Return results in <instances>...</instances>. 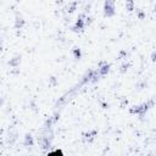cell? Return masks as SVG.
<instances>
[{
  "mask_svg": "<svg viewBox=\"0 0 156 156\" xmlns=\"http://www.w3.org/2000/svg\"><path fill=\"white\" fill-rule=\"evenodd\" d=\"M152 106H154V101H152V100H149V101L143 103V104H140V105H134V106H132V107L129 109V112H131L132 115L139 116V118H143V117L145 116V114L149 111V109L152 107Z\"/></svg>",
  "mask_w": 156,
  "mask_h": 156,
  "instance_id": "6da1fadb",
  "label": "cell"
},
{
  "mask_svg": "<svg viewBox=\"0 0 156 156\" xmlns=\"http://www.w3.org/2000/svg\"><path fill=\"white\" fill-rule=\"evenodd\" d=\"M104 15L106 17H114L116 15V0H105Z\"/></svg>",
  "mask_w": 156,
  "mask_h": 156,
  "instance_id": "7a4b0ae2",
  "label": "cell"
},
{
  "mask_svg": "<svg viewBox=\"0 0 156 156\" xmlns=\"http://www.w3.org/2000/svg\"><path fill=\"white\" fill-rule=\"evenodd\" d=\"M86 17H87L86 14H81L80 16H78V19L76 20L74 25L72 26V32L78 33V32H82L86 28Z\"/></svg>",
  "mask_w": 156,
  "mask_h": 156,
  "instance_id": "3957f363",
  "label": "cell"
},
{
  "mask_svg": "<svg viewBox=\"0 0 156 156\" xmlns=\"http://www.w3.org/2000/svg\"><path fill=\"white\" fill-rule=\"evenodd\" d=\"M110 68H111V65L107 63V62H105V61H103V62H100L99 66H98V72H99V74H100L101 77H104V76H106V74L110 72Z\"/></svg>",
  "mask_w": 156,
  "mask_h": 156,
  "instance_id": "277c9868",
  "label": "cell"
},
{
  "mask_svg": "<svg viewBox=\"0 0 156 156\" xmlns=\"http://www.w3.org/2000/svg\"><path fill=\"white\" fill-rule=\"evenodd\" d=\"M98 137V131L97 129H92V131H88L83 134V140L86 143H93L94 139Z\"/></svg>",
  "mask_w": 156,
  "mask_h": 156,
  "instance_id": "5b68a950",
  "label": "cell"
},
{
  "mask_svg": "<svg viewBox=\"0 0 156 156\" xmlns=\"http://www.w3.org/2000/svg\"><path fill=\"white\" fill-rule=\"evenodd\" d=\"M94 73H95V71H93V70L87 71V72L84 73V76L82 77V81H81V83H80V87H81V86H84V84H87V83H90Z\"/></svg>",
  "mask_w": 156,
  "mask_h": 156,
  "instance_id": "8992f818",
  "label": "cell"
},
{
  "mask_svg": "<svg viewBox=\"0 0 156 156\" xmlns=\"http://www.w3.org/2000/svg\"><path fill=\"white\" fill-rule=\"evenodd\" d=\"M25 25H26V21H25V19L22 17V15H20V14H16V16H15V29H17V31H20V29H22L23 27H25Z\"/></svg>",
  "mask_w": 156,
  "mask_h": 156,
  "instance_id": "52a82bcc",
  "label": "cell"
},
{
  "mask_svg": "<svg viewBox=\"0 0 156 156\" xmlns=\"http://www.w3.org/2000/svg\"><path fill=\"white\" fill-rule=\"evenodd\" d=\"M51 140H53V137H49V135L43 137V138L40 139V146H42V149L49 151V149H50V146H51Z\"/></svg>",
  "mask_w": 156,
  "mask_h": 156,
  "instance_id": "ba28073f",
  "label": "cell"
},
{
  "mask_svg": "<svg viewBox=\"0 0 156 156\" xmlns=\"http://www.w3.org/2000/svg\"><path fill=\"white\" fill-rule=\"evenodd\" d=\"M9 66L11 67V68H17L19 66H20V63H21V55H15L14 57H11L10 60H9Z\"/></svg>",
  "mask_w": 156,
  "mask_h": 156,
  "instance_id": "9c48e42d",
  "label": "cell"
},
{
  "mask_svg": "<svg viewBox=\"0 0 156 156\" xmlns=\"http://www.w3.org/2000/svg\"><path fill=\"white\" fill-rule=\"evenodd\" d=\"M23 145L25 146H33L34 145V139H33V135L27 133L25 135V139H23Z\"/></svg>",
  "mask_w": 156,
  "mask_h": 156,
  "instance_id": "30bf717a",
  "label": "cell"
},
{
  "mask_svg": "<svg viewBox=\"0 0 156 156\" xmlns=\"http://www.w3.org/2000/svg\"><path fill=\"white\" fill-rule=\"evenodd\" d=\"M72 55H73V57H74L76 60H80V59L82 57V49L78 48V46H74V48L72 49Z\"/></svg>",
  "mask_w": 156,
  "mask_h": 156,
  "instance_id": "8fae6325",
  "label": "cell"
},
{
  "mask_svg": "<svg viewBox=\"0 0 156 156\" xmlns=\"http://www.w3.org/2000/svg\"><path fill=\"white\" fill-rule=\"evenodd\" d=\"M54 124H55V122H54L53 117H49V118H46L45 122H44V129H45V131H50Z\"/></svg>",
  "mask_w": 156,
  "mask_h": 156,
  "instance_id": "7c38bea8",
  "label": "cell"
},
{
  "mask_svg": "<svg viewBox=\"0 0 156 156\" xmlns=\"http://www.w3.org/2000/svg\"><path fill=\"white\" fill-rule=\"evenodd\" d=\"M126 10L128 12H132L135 10V4H134V0H126Z\"/></svg>",
  "mask_w": 156,
  "mask_h": 156,
  "instance_id": "4fadbf2b",
  "label": "cell"
},
{
  "mask_svg": "<svg viewBox=\"0 0 156 156\" xmlns=\"http://www.w3.org/2000/svg\"><path fill=\"white\" fill-rule=\"evenodd\" d=\"M77 6H78V2H72V3H70L68 5H67V12L68 14H73L76 10H77Z\"/></svg>",
  "mask_w": 156,
  "mask_h": 156,
  "instance_id": "5bb4252c",
  "label": "cell"
},
{
  "mask_svg": "<svg viewBox=\"0 0 156 156\" xmlns=\"http://www.w3.org/2000/svg\"><path fill=\"white\" fill-rule=\"evenodd\" d=\"M129 67H131V63L129 62H123L121 66H120V73H122V74H124V73H127V71L129 70Z\"/></svg>",
  "mask_w": 156,
  "mask_h": 156,
  "instance_id": "9a60e30c",
  "label": "cell"
},
{
  "mask_svg": "<svg viewBox=\"0 0 156 156\" xmlns=\"http://www.w3.org/2000/svg\"><path fill=\"white\" fill-rule=\"evenodd\" d=\"M57 78L55 77V76H51L50 78H49V86H51V87H55V86H57Z\"/></svg>",
  "mask_w": 156,
  "mask_h": 156,
  "instance_id": "2e32d148",
  "label": "cell"
},
{
  "mask_svg": "<svg viewBox=\"0 0 156 156\" xmlns=\"http://www.w3.org/2000/svg\"><path fill=\"white\" fill-rule=\"evenodd\" d=\"M135 11H137V16H138V19H139V20H144V17H145V12H144V11H141L140 9H137Z\"/></svg>",
  "mask_w": 156,
  "mask_h": 156,
  "instance_id": "e0dca14e",
  "label": "cell"
},
{
  "mask_svg": "<svg viewBox=\"0 0 156 156\" xmlns=\"http://www.w3.org/2000/svg\"><path fill=\"white\" fill-rule=\"evenodd\" d=\"M135 87L138 88V90H141V89H144V88L146 87V82H145V81L139 82V83H137V86H135Z\"/></svg>",
  "mask_w": 156,
  "mask_h": 156,
  "instance_id": "ac0fdd59",
  "label": "cell"
},
{
  "mask_svg": "<svg viewBox=\"0 0 156 156\" xmlns=\"http://www.w3.org/2000/svg\"><path fill=\"white\" fill-rule=\"evenodd\" d=\"M51 117H53L54 122H55V123H57V121H59V118H60V111H56Z\"/></svg>",
  "mask_w": 156,
  "mask_h": 156,
  "instance_id": "d6986e66",
  "label": "cell"
},
{
  "mask_svg": "<svg viewBox=\"0 0 156 156\" xmlns=\"http://www.w3.org/2000/svg\"><path fill=\"white\" fill-rule=\"evenodd\" d=\"M48 155H62V151L61 150H54V151H48Z\"/></svg>",
  "mask_w": 156,
  "mask_h": 156,
  "instance_id": "ffe728a7",
  "label": "cell"
},
{
  "mask_svg": "<svg viewBox=\"0 0 156 156\" xmlns=\"http://www.w3.org/2000/svg\"><path fill=\"white\" fill-rule=\"evenodd\" d=\"M92 22H93V17H90V16H87V17H86V26H89Z\"/></svg>",
  "mask_w": 156,
  "mask_h": 156,
  "instance_id": "44dd1931",
  "label": "cell"
},
{
  "mask_svg": "<svg viewBox=\"0 0 156 156\" xmlns=\"http://www.w3.org/2000/svg\"><path fill=\"white\" fill-rule=\"evenodd\" d=\"M151 61L152 62H156V51H152L151 53Z\"/></svg>",
  "mask_w": 156,
  "mask_h": 156,
  "instance_id": "7402d4cb",
  "label": "cell"
},
{
  "mask_svg": "<svg viewBox=\"0 0 156 156\" xmlns=\"http://www.w3.org/2000/svg\"><path fill=\"white\" fill-rule=\"evenodd\" d=\"M55 3H56L57 5H61V4L63 3V0H56V2H55Z\"/></svg>",
  "mask_w": 156,
  "mask_h": 156,
  "instance_id": "603a6c76",
  "label": "cell"
},
{
  "mask_svg": "<svg viewBox=\"0 0 156 156\" xmlns=\"http://www.w3.org/2000/svg\"><path fill=\"white\" fill-rule=\"evenodd\" d=\"M155 10H156V4H155Z\"/></svg>",
  "mask_w": 156,
  "mask_h": 156,
  "instance_id": "cb8c5ba5",
  "label": "cell"
},
{
  "mask_svg": "<svg viewBox=\"0 0 156 156\" xmlns=\"http://www.w3.org/2000/svg\"><path fill=\"white\" fill-rule=\"evenodd\" d=\"M16 2H17V3H19V2H20V0H16Z\"/></svg>",
  "mask_w": 156,
  "mask_h": 156,
  "instance_id": "d4e9b609",
  "label": "cell"
}]
</instances>
